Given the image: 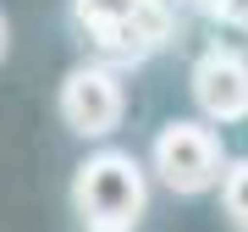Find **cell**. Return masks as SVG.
Returning <instances> with one entry per match:
<instances>
[{
	"label": "cell",
	"instance_id": "1",
	"mask_svg": "<svg viewBox=\"0 0 248 232\" xmlns=\"http://www.w3.org/2000/svg\"><path fill=\"white\" fill-rule=\"evenodd\" d=\"M171 6L177 0H72V22L105 61L127 66L171 39Z\"/></svg>",
	"mask_w": 248,
	"mask_h": 232
},
{
	"label": "cell",
	"instance_id": "2",
	"mask_svg": "<svg viewBox=\"0 0 248 232\" xmlns=\"http://www.w3.org/2000/svg\"><path fill=\"white\" fill-rule=\"evenodd\" d=\"M72 205H78L83 227H138L143 205H149V182H143V166L122 149H99L78 166L72 177Z\"/></svg>",
	"mask_w": 248,
	"mask_h": 232
},
{
	"label": "cell",
	"instance_id": "3",
	"mask_svg": "<svg viewBox=\"0 0 248 232\" xmlns=\"http://www.w3.org/2000/svg\"><path fill=\"white\" fill-rule=\"evenodd\" d=\"M149 161L171 194H204L221 182V138L199 122H166Z\"/></svg>",
	"mask_w": 248,
	"mask_h": 232
},
{
	"label": "cell",
	"instance_id": "4",
	"mask_svg": "<svg viewBox=\"0 0 248 232\" xmlns=\"http://www.w3.org/2000/svg\"><path fill=\"white\" fill-rule=\"evenodd\" d=\"M122 111H127V94H122V78L110 66H78L66 72L61 83V122L72 127L78 138H110L122 127Z\"/></svg>",
	"mask_w": 248,
	"mask_h": 232
},
{
	"label": "cell",
	"instance_id": "5",
	"mask_svg": "<svg viewBox=\"0 0 248 232\" xmlns=\"http://www.w3.org/2000/svg\"><path fill=\"white\" fill-rule=\"evenodd\" d=\"M193 99L210 122H243L248 116V61L237 50H204L193 61Z\"/></svg>",
	"mask_w": 248,
	"mask_h": 232
},
{
	"label": "cell",
	"instance_id": "6",
	"mask_svg": "<svg viewBox=\"0 0 248 232\" xmlns=\"http://www.w3.org/2000/svg\"><path fill=\"white\" fill-rule=\"evenodd\" d=\"M221 205H226V221L248 232V161L237 166H226V177H221Z\"/></svg>",
	"mask_w": 248,
	"mask_h": 232
},
{
	"label": "cell",
	"instance_id": "7",
	"mask_svg": "<svg viewBox=\"0 0 248 232\" xmlns=\"http://www.w3.org/2000/svg\"><path fill=\"white\" fill-rule=\"evenodd\" d=\"M215 17L237 33H248V0H215Z\"/></svg>",
	"mask_w": 248,
	"mask_h": 232
},
{
	"label": "cell",
	"instance_id": "8",
	"mask_svg": "<svg viewBox=\"0 0 248 232\" xmlns=\"http://www.w3.org/2000/svg\"><path fill=\"white\" fill-rule=\"evenodd\" d=\"M6 50H11V28H6V17H0V61H6Z\"/></svg>",
	"mask_w": 248,
	"mask_h": 232
},
{
	"label": "cell",
	"instance_id": "9",
	"mask_svg": "<svg viewBox=\"0 0 248 232\" xmlns=\"http://www.w3.org/2000/svg\"><path fill=\"white\" fill-rule=\"evenodd\" d=\"M89 232H127V227H89Z\"/></svg>",
	"mask_w": 248,
	"mask_h": 232
},
{
	"label": "cell",
	"instance_id": "10",
	"mask_svg": "<svg viewBox=\"0 0 248 232\" xmlns=\"http://www.w3.org/2000/svg\"><path fill=\"white\" fill-rule=\"evenodd\" d=\"M199 6H204V11H215V0H199Z\"/></svg>",
	"mask_w": 248,
	"mask_h": 232
}]
</instances>
